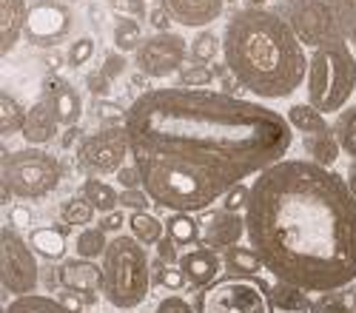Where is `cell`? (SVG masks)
Listing matches in <instances>:
<instances>
[{
    "instance_id": "6da1fadb",
    "label": "cell",
    "mask_w": 356,
    "mask_h": 313,
    "mask_svg": "<svg viewBox=\"0 0 356 313\" xmlns=\"http://www.w3.org/2000/svg\"><path fill=\"white\" fill-rule=\"evenodd\" d=\"M131 162L165 211H209L234 185L285 160L293 128L280 111L211 89H152L126 108Z\"/></svg>"
},
{
    "instance_id": "7a4b0ae2",
    "label": "cell",
    "mask_w": 356,
    "mask_h": 313,
    "mask_svg": "<svg viewBox=\"0 0 356 313\" xmlns=\"http://www.w3.org/2000/svg\"><path fill=\"white\" fill-rule=\"evenodd\" d=\"M248 242L277 282L334 294L356 279V196L334 168L280 160L251 183Z\"/></svg>"
},
{
    "instance_id": "3957f363",
    "label": "cell",
    "mask_w": 356,
    "mask_h": 313,
    "mask_svg": "<svg viewBox=\"0 0 356 313\" xmlns=\"http://www.w3.org/2000/svg\"><path fill=\"white\" fill-rule=\"evenodd\" d=\"M225 69L262 100L291 97L308 77V57L291 23L271 9L234 12L222 35Z\"/></svg>"
},
{
    "instance_id": "277c9868",
    "label": "cell",
    "mask_w": 356,
    "mask_h": 313,
    "mask_svg": "<svg viewBox=\"0 0 356 313\" xmlns=\"http://www.w3.org/2000/svg\"><path fill=\"white\" fill-rule=\"evenodd\" d=\"M103 296L108 305L131 310L148 296L152 271H148V256L143 242L134 237H114L103 253Z\"/></svg>"
},
{
    "instance_id": "5b68a950",
    "label": "cell",
    "mask_w": 356,
    "mask_h": 313,
    "mask_svg": "<svg viewBox=\"0 0 356 313\" xmlns=\"http://www.w3.org/2000/svg\"><path fill=\"white\" fill-rule=\"evenodd\" d=\"M356 89V57L345 40L319 46L308 63V103L322 114L345 111Z\"/></svg>"
},
{
    "instance_id": "8992f818",
    "label": "cell",
    "mask_w": 356,
    "mask_h": 313,
    "mask_svg": "<svg viewBox=\"0 0 356 313\" xmlns=\"http://www.w3.org/2000/svg\"><path fill=\"white\" fill-rule=\"evenodd\" d=\"M63 168L57 157L46 154L38 146L20 151L3 149V203L15 194L17 199H43L60 185Z\"/></svg>"
},
{
    "instance_id": "52a82bcc",
    "label": "cell",
    "mask_w": 356,
    "mask_h": 313,
    "mask_svg": "<svg viewBox=\"0 0 356 313\" xmlns=\"http://www.w3.org/2000/svg\"><path fill=\"white\" fill-rule=\"evenodd\" d=\"M197 313H274L271 288L257 276H222L197 294Z\"/></svg>"
},
{
    "instance_id": "ba28073f",
    "label": "cell",
    "mask_w": 356,
    "mask_h": 313,
    "mask_svg": "<svg viewBox=\"0 0 356 313\" xmlns=\"http://www.w3.org/2000/svg\"><path fill=\"white\" fill-rule=\"evenodd\" d=\"M38 260L35 248L29 245L12 225L0 231V285L12 296H29L38 291Z\"/></svg>"
},
{
    "instance_id": "9c48e42d",
    "label": "cell",
    "mask_w": 356,
    "mask_h": 313,
    "mask_svg": "<svg viewBox=\"0 0 356 313\" xmlns=\"http://www.w3.org/2000/svg\"><path fill=\"white\" fill-rule=\"evenodd\" d=\"M288 23L296 32V37H300V43L311 49L342 40L339 15L331 0H293Z\"/></svg>"
},
{
    "instance_id": "30bf717a",
    "label": "cell",
    "mask_w": 356,
    "mask_h": 313,
    "mask_svg": "<svg viewBox=\"0 0 356 313\" xmlns=\"http://www.w3.org/2000/svg\"><path fill=\"white\" fill-rule=\"evenodd\" d=\"M126 154H131L126 126L97 131L77 146V162L92 174H117L126 165Z\"/></svg>"
},
{
    "instance_id": "8fae6325",
    "label": "cell",
    "mask_w": 356,
    "mask_h": 313,
    "mask_svg": "<svg viewBox=\"0 0 356 313\" xmlns=\"http://www.w3.org/2000/svg\"><path fill=\"white\" fill-rule=\"evenodd\" d=\"M188 54V43L183 35L174 32H157L154 37L143 40V46L134 54V63L145 77H168L183 69V60Z\"/></svg>"
},
{
    "instance_id": "7c38bea8",
    "label": "cell",
    "mask_w": 356,
    "mask_h": 313,
    "mask_svg": "<svg viewBox=\"0 0 356 313\" xmlns=\"http://www.w3.org/2000/svg\"><path fill=\"white\" fill-rule=\"evenodd\" d=\"M72 32V12L60 0H38L26 15V40L38 49H51Z\"/></svg>"
},
{
    "instance_id": "4fadbf2b",
    "label": "cell",
    "mask_w": 356,
    "mask_h": 313,
    "mask_svg": "<svg viewBox=\"0 0 356 313\" xmlns=\"http://www.w3.org/2000/svg\"><path fill=\"white\" fill-rule=\"evenodd\" d=\"M200 231H202V245L211 251H231L234 245H240L243 234H248L245 217L234 214V211H209L200 219Z\"/></svg>"
},
{
    "instance_id": "5bb4252c",
    "label": "cell",
    "mask_w": 356,
    "mask_h": 313,
    "mask_svg": "<svg viewBox=\"0 0 356 313\" xmlns=\"http://www.w3.org/2000/svg\"><path fill=\"white\" fill-rule=\"evenodd\" d=\"M160 6L171 15L174 23L186 28H205L222 15L225 0H160Z\"/></svg>"
},
{
    "instance_id": "9a60e30c",
    "label": "cell",
    "mask_w": 356,
    "mask_h": 313,
    "mask_svg": "<svg viewBox=\"0 0 356 313\" xmlns=\"http://www.w3.org/2000/svg\"><path fill=\"white\" fill-rule=\"evenodd\" d=\"M57 126H60V120H57V111H54V103L49 94H43L32 108L26 111V120H23V139L29 142V146H46L49 139H54L57 134Z\"/></svg>"
},
{
    "instance_id": "2e32d148",
    "label": "cell",
    "mask_w": 356,
    "mask_h": 313,
    "mask_svg": "<svg viewBox=\"0 0 356 313\" xmlns=\"http://www.w3.org/2000/svg\"><path fill=\"white\" fill-rule=\"evenodd\" d=\"M63 288H69L72 294H92L97 288H103V268L95 265L92 260H66L60 265V273H57Z\"/></svg>"
},
{
    "instance_id": "e0dca14e",
    "label": "cell",
    "mask_w": 356,
    "mask_h": 313,
    "mask_svg": "<svg viewBox=\"0 0 356 313\" xmlns=\"http://www.w3.org/2000/svg\"><path fill=\"white\" fill-rule=\"evenodd\" d=\"M180 268H183L186 279L194 285V288H205V285H211L217 279V273L222 268V260L211 248H194V251L183 253Z\"/></svg>"
},
{
    "instance_id": "ac0fdd59",
    "label": "cell",
    "mask_w": 356,
    "mask_h": 313,
    "mask_svg": "<svg viewBox=\"0 0 356 313\" xmlns=\"http://www.w3.org/2000/svg\"><path fill=\"white\" fill-rule=\"evenodd\" d=\"M54 103V111H57V120H60V126H74L77 117H80V111H83V103H80V94L74 92V85L69 80H60V77H51L46 80V92Z\"/></svg>"
},
{
    "instance_id": "d6986e66",
    "label": "cell",
    "mask_w": 356,
    "mask_h": 313,
    "mask_svg": "<svg viewBox=\"0 0 356 313\" xmlns=\"http://www.w3.org/2000/svg\"><path fill=\"white\" fill-rule=\"evenodd\" d=\"M26 15L29 9L23 6V0H0V54L3 57L17 46L26 28Z\"/></svg>"
},
{
    "instance_id": "ffe728a7",
    "label": "cell",
    "mask_w": 356,
    "mask_h": 313,
    "mask_svg": "<svg viewBox=\"0 0 356 313\" xmlns=\"http://www.w3.org/2000/svg\"><path fill=\"white\" fill-rule=\"evenodd\" d=\"M302 149H305L308 160H311V162H316V165H322V168H331V165L339 160V151H342V146H339V139H337V134H334V131L305 134Z\"/></svg>"
},
{
    "instance_id": "44dd1931",
    "label": "cell",
    "mask_w": 356,
    "mask_h": 313,
    "mask_svg": "<svg viewBox=\"0 0 356 313\" xmlns=\"http://www.w3.org/2000/svg\"><path fill=\"white\" fill-rule=\"evenodd\" d=\"M80 196H83L86 203L92 205V208H95L100 217H103V214L117 211V205H120V194H117V191H114L108 183L97 180V177H88V180L83 183Z\"/></svg>"
},
{
    "instance_id": "7402d4cb",
    "label": "cell",
    "mask_w": 356,
    "mask_h": 313,
    "mask_svg": "<svg viewBox=\"0 0 356 313\" xmlns=\"http://www.w3.org/2000/svg\"><path fill=\"white\" fill-rule=\"evenodd\" d=\"M222 268L231 273V276H257L262 265L259 253L251 248V245H234L231 251H225L222 256Z\"/></svg>"
},
{
    "instance_id": "603a6c76",
    "label": "cell",
    "mask_w": 356,
    "mask_h": 313,
    "mask_svg": "<svg viewBox=\"0 0 356 313\" xmlns=\"http://www.w3.org/2000/svg\"><path fill=\"white\" fill-rule=\"evenodd\" d=\"M271 299H274V307L285 310V313H314L316 305L311 302L308 291L302 288H293L288 282H277L271 288Z\"/></svg>"
},
{
    "instance_id": "cb8c5ba5",
    "label": "cell",
    "mask_w": 356,
    "mask_h": 313,
    "mask_svg": "<svg viewBox=\"0 0 356 313\" xmlns=\"http://www.w3.org/2000/svg\"><path fill=\"white\" fill-rule=\"evenodd\" d=\"M288 123L293 131H302V134H322V131H331L328 123H325V114L319 108H314L311 103H296L288 108Z\"/></svg>"
},
{
    "instance_id": "d4e9b609",
    "label": "cell",
    "mask_w": 356,
    "mask_h": 313,
    "mask_svg": "<svg viewBox=\"0 0 356 313\" xmlns=\"http://www.w3.org/2000/svg\"><path fill=\"white\" fill-rule=\"evenodd\" d=\"M29 245L46 260H63L66 256V234L57 231V228H35L29 234Z\"/></svg>"
},
{
    "instance_id": "484cf974",
    "label": "cell",
    "mask_w": 356,
    "mask_h": 313,
    "mask_svg": "<svg viewBox=\"0 0 356 313\" xmlns=\"http://www.w3.org/2000/svg\"><path fill=\"white\" fill-rule=\"evenodd\" d=\"M165 237H171L177 245H194L202 242V231H200V219H194L191 214L174 211L165 219Z\"/></svg>"
},
{
    "instance_id": "4316f807",
    "label": "cell",
    "mask_w": 356,
    "mask_h": 313,
    "mask_svg": "<svg viewBox=\"0 0 356 313\" xmlns=\"http://www.w3.org/2000/svg\"><path fill=\"white\" fill-rule=\"evenodd\" d=\"M129 228H131V237L143 245H157L163 239V231H165V222H160L154 214L148 211H134L131 219H129Z\"/></svg>"
},
{
    "instance_id": "83f0119b",
    "label": "cell",
    "mask_w": 356,
    "mask_h": 313,
    "mask_svg": "<svg viewBox=\"0 0 356 313\" xmlns=\"http://www.w3.org/2000/svg\"><path fill=\"white\" fill-rule=\"evenodd\" d=\"M3 313H69L60 299H51V296H38V294H29V296H15Z\"/></svg>"
},
{
    "instance_id": "f1b7e54d",
    "label": "cell",
    "mask_w": 356,
    "mask_h": 313,
    "mask_svg": "<svg viewBox=\"0 0 356 313\" xmlns=\"http://www.w3.org/2000/svg\"><path fill=\"white\" fill-rule=\"evenodd\" d=\"M114 46H117V51H137L140 46H143V28H140V23L134 20V17H120L114 23Z\"/></svg>"
},
{
    "instance_id": "f546056e",
    "label": "cell",
    "mask_w": 356,
    "mask_h": 313,
    "mask_svg": "<svg viewBox=\"0 0 356 313\" xmlns=\"http://www.w3.org/2000/svg\"><path fill=\"white\" fill-rule=\"evenodd\" d=\"M74 248H77V256L95 262L97 256H103L106 248H108L106 231H103V228H83V231L77 234V239H74Z\"/></svg>"
},
{
    "instance_id": "4dcf8cb0",
    "label": "cell",
    "mask_w": 356,
    "mask_h": 313,
    "mask_svg": "<svg viewBox=\"0 0 356 313\" xmlns=\"http://www.w3.org/2000/svg\"><path fill=\"white\" fill-rule=\"evenodd\" d=\"M23 120L26 114L20 111L17 100L9 92H0V134L9 137L15 131H23Z\"/></svg>"
},
{
    "instance_id": "1f68e13d",
    "label": "cell",
    "mask_w": 356,
    "mask_h": 313,
    "mask_svg": "<svg viewBox=\"0 0 356 313\" xmlns=\"http://www.w3.org/2000/svg\"><path fill=\"white\" fill-rule=\"evenodd\" d=\"M334 134H337V139H339L342 151L356 160V105L339 111L337 126H334Z\"/></svg>"
},
{
    "instance_id": "d6a6232c",
    "label": "cell",
    "mask_w": 356,
    "mask_h": 313,
    "mask_svg": "<svg viewBox=\"0 0 356 313\" xmlns=\"http://www.w3.org/2000/svg\"><path fill=\"white\" fill-rule=\"evenodd\" d=\"M60 217H63V222L66 225H88L95 219V208L86 203L83 196H72V199H66L63 203V208H60Z\"/></svg>"
},
{
    "instance_id": "836d02e7",
    "label": "cell",
    "mask_w": 356,
    "mask_h": 313,
    "mask_svg": "<svg viewBox=\"0 0 356 313\" xmlns=\"http://www.w3.org/2000/svg\"><path fill=\"white\" fill-rule=\"evenodd\" d=\"M217 51H220V37L214 32H209V28H202L191 43V57L200 63H211L217 57Z\"/></svg>"
},
{
    "instance_id": "e575fe53",
    "label": "cell",
    "mask_w": 356,
    "mask_h": 313,
    "mask_svg": "<svg viewBox=\"0 0 356 313\" xmlns=\"http://www.w3.org/2000/svg\"><path fill=\"white\" fill-rule=\"evenodd\" d=\"M154 282L163 285L165 291H180L188 279H186V273H183L180 265H165V262L157 260L154 262Z\"/></svg>"
},
{
    "instance_id": "d590c367",
    "label": "cell",
    "mask_w": 356,
    "mask_h": 313,
    "mask_svg": "<svg viewBox=\"0 0 356 313\" xmlns=\"http://www.w3.org/2000/svg\"><path fill=\"white\" fill-rule=\"evenodd\" d=\"M92 57H95V40H92V37H80V40L72 43V49H69V54H66V60H69V66L80 69L83 63L92 60Z\"/></svg>"
},
{
    "instance_id": "8d00e7d4",
    "label": "cell",
    "mask_w": 356,
    "mask_h": 313,
    "mask_svg": "<svg viewBox=\"0 0 356 313\" xmlns=\"http://www.w3.org/2000/svg\"><path fill=\"white\" fill-rule=\"evenodd\" d=\"M248 199H251V185H234L225 196H222V208L225 211H240V208H248Z\"/></svg>"
},
{
    "instance_id": "74e56055",
    "label": "cell",
    "mask_w": 356,
    "mask_h": 313,
    "mask_svg": "<svg viewBox=\"0 0 356 313\" xmlns=\"http://www.w3.org/2000/svg\"><path fill=\"white\" fill-rule=\"evenodd\" d=\"M148 203H152V199H148V194L143 188H123V194H120V205L129 211H145Z\"/></svg>"
},
{
    "instance_id": "f35d334b",
    "label": "cell",
    "mask_w": 356,
    "mask_h": 313,
    "mask_svg": "<svg viewBox=\"0 0 356 313\" xmlns=\"http://www.w3.org/2000/svg\"><path fill=\"white\" fill-rule=\"evenodd\" d=\"M108 80H117L120 74H126V54L123 51H108L103 57V69H100Z\"/></svg>"
},
{
    "instance_id": "ab89813d",
    "label": "cell",
    "mask_w": 356,
    "mask_h": 313,
    "mask_svg": "<svg viewBox=\"0 0 356 313\" xmlns=\"http://www.w3.org/2000/svg\"><path fill=\"white\" fill-rule=\"evenodd\" d=\"M97 120L100 123H114V126H123L126 123V111L117 105V103H97Z\"/></svg>"
},
{
    "instance_id": "60d3db41",
    "label": "cell",
    "mask_w": 356,
    "mask_h": 313,
    "mask_svg": "<svg viewBox=\"0 0 356 313\" xmlns=\"http://www.w3.org/2000/svg\"><path fill=\"white\" fill-rule=\"evenodd\" d=\"M157 260L165 262V265H180L183 256L177 253V242H174L171 237H163V239L157 242Z\"/></svg>"
},
{
    "instance_id": "b9f144b4",
    "label": "cell",
    "mask_w": 356,
    "mask_h": 313,
    "mask_svg": "<svg viewBox=\"0 0 356 313\" xmlns=\"http://www.w3.org/2000/svg\"><path fill=\"white\" fill-rule=\"evenodd\" d=\"M154 313H197L183 296H165L160 305H157V310Z\"/></svg>"
},
{
    "instance_id": "7bdbcfd3",
    "label": "cell",
    "mask_w": 356,
    "mask_h": 313,
    "mask_svg": "<svg viewBox=\"0 0 356 313\" xmlns=\"http://www.w3.org/2000/svg\"><path fill=\"white\" fill-rule=\"evenodd\" d=\"M117 183H120L123 188H143V177H140V171L137 165H123L120 171H117Z\"/></svg>"
},
{
    "instance_id": "ee69618b",
    "label": "cell",
    "mask_w": 356,
    "mask_h": 313,
    "mask_svg": "<svg viewBox=\"0 0 356 313\" xmlns=\"http://www.w3.org/2000/svg\"><path fill=\"white\" fill-rule=\"evenodd\" d=\"M86 85H88V89H92V94H97V97H108V94H111V80H108L103 71L88 74Z\"/></svg>"
},
{
    "instance_id": "f6af8a7d",
    "label": "cell",
    "mask_w": 356,
    "mask_h": 313,
    "mask_svg": "<svg viewBox=\"0 0 356 313\" xmlns=\"http://www.w3.org/2000/svg\"><path fill=\"white\" fill-rule=\"evenodd\" d=\"M123 222H126V217L120 211H111V214H103L100 217L97 228H103L106 234H114V231H120V228H123Z\"/></svg>"
},
{
    "instance_id": "bcb514c9",
    "label": "cell",
    "mask_w": 356,
    "mask_h": 313,
    "mask_svg": "<svg viewBox=\"0 0 356 313\" xmlns=\"http://www.w3.org/2000/svg\"><path fill=\"white\" fill-rule=\"evenodd\" d=\"M148 23H152L157 32H168V28H171V15L163 6H154L152 12H148Z\"/></svg>"
},
{
    "instance_id": "7dc6e473",
    "label": "cell",
    "mask_w": 356,
    "mask_h": 313,
    "mask_svg": "<svg viewBox=\"0 0 356 313\" xmlns=\"http://www.w3.org/2000/svg\"><path fill=\"white\" fill-rule=\"evenodd\" d=\"M32 211H29L26 205H15L12 211H9V222H12V228H29L32 225Z\"/></svg>"
},
{
    "instance_id": "c3c4849f",
    "label": "cell",
    "mask_w": 356,
    "mask_h": 313,
    "mask_svg": "<svg viewBox=\"0 0 356 313\" xmlns=\"http://www.w3.org/2000/svg\"><path fill=\"white\" fill-rule=\"evenodd\" d=\"M319 310L322 313H353L348 305H342V302H337L334 299V294H322V302H319Z\"/></svg>"
},
{
    "instance_id": "681fc988",
    "label": "cell",
    "mask_w": 356,
    "mask_h": 313,
    "mask_svg": "<svg viewBox=\"0 0 356 313\" xmlns=\"http://www.w3.org/2000/svg\"><path fill=\"white\" fill-rule=\"evenodd\" d=\"M211 80V71H205V69H197V71H186L183 74V85L186 89H194V85H205Z\"/></svg>"
},
{
    "instance_id": "f907efd6",
    "label": "cell",
    "mask_w": 356,
    "mask_h": 313,
    "mask_svg": "<svg viewBox=\"0 0 356 313\" xmlns=\"http://www.w3.org/2000/svg\"><path fill=\"white\" fill-rule=\"evenodd\" d=\"M60 305H63L69 313H77V310H80V299H74V296H60Z\"/></svg>"
},
{
    "instance_id": "816d5d0a",
    "label": "cell",
    "mask_w": 356,
    "mask_h": 313,
    "mask_svg": "<svg viewBox=\"0 0 356 313\" xmlns=\"http://www.w3.org/2000/svg\"><path fill=\"white\" fill-rule=\"evenodd\" d=\"M348 188H350V194L356 196V160H353L350 168H348Z\"/></svg>"
},
{
    "instance_id": "f5cc1de1",
    "label": "cell",
    "mask_w": 356,
    "mask_h": 313,
    "mask_svg": "<svg viewBox=\"0 0 356 313\" xmlns=\"http://www.w3.org/2000/svg\"><path fill=\"white\" fill-rule=\"evenodd\" d=\"M129 12H134V15H145L148 17V12H145V6H143V0H129Z\"/></svg>"
},
{
    "instance_id": "db71d44e",
    "label": "cell",
    "mask_w": 356,
    "mask_h": 313,
    "mask_svg": "<svg viewBox=\"0 0 356 313\" xmlns=\"http://www.w3.org/2000/svg\"><path fill=\"white\" fill-rule=\"evenodd\" d=\"M248 9H265V0H245Z\"/></svg>"
},
{
    "instance_id": "11a10c76",
    "label": "cell",
    "mask_w": 356,
    "mask_h": 313,
    "mask_svg": "<svg viewBox=\"0 0 356 313\" xmlns=\"http://www.w3.org/2000/svg\"><path fill=\"white\" fill-rule=\"evenodd\" d=\"M342 6H345L350 15H356V0H342Z\"/></svg>"
},
{
    "instance_id": "9f6ffc18",
    "label": "cell",
    "mask_w": 356,
    "mask_h": 313,
    "mask_svg": "<svg viewBox=\"0 0 356 313\" xmlns=\"http://www.w3.org/2000/svg\"><path fill=\"white\" fill-rule=\"evenodd\" d=\"M353 43H356V26H353Z\"/></svg>"
},
{
    "instance_id": "6f0895ef",
    "label": "cell",
    "mask_w": 356,
    "mask_h": 313,
    "mask_svg": "<svg viewBox=\"0 0 356 313\" xmlns=\"http://www.w3.org/2000/svg\"><path fill=\"white\" fill-rule=\"evenodd\" d=\"M69 3H72V0H69Z\"/></svg>"
}]
</instances>
